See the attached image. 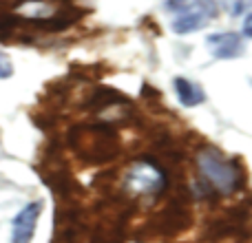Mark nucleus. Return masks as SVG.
Masks as SVG:
<instances>
[{
    "mask_svg": "<svg viewBox=\"0 0 252 243\" xmlns=\"http://www.w3.org/2000/svg\"><path fill=\"white\" fill-rule=\"evenodd\" d=\"M186 2H188V0H166V4H168L170 9H182Z\"/></svg>",
    "mask_w": 252,
    "mask_h": 243,
    "instance_id": "obj_10",
    "label": "nucleus"
},
{
    "mask_svg": "<svg viewBox=\"0 0 252 243\" xmlns=\"http://www.w3.org/2000/svg\"><path fill=\"white\" fill-rule=\"evenodd\" d=\"M215 16H217V2L215 0H188L179 9V16L175 18L173 29L179 35L192 33L197 29H204L208 22H213Z\"/></svg>",
    "mask_w": 252,
    "mask_h": 243,
    "instance_id": "obj_3",
    "label": "nucleus"
},
{
    "mask_svg": "<svg viewBox=\"0 0 252 243\" xmlns=\"http://www.w3.org/2000/svg\"><path fill=\"white\" fill-rule=\"evenodd\" d=\"M208 47L213 51L215 58H221V60H230V58H239L244 53L246 44H244V38L239 33H215L208 38Z\"/></svg>",
    "mask_w": 252,
    "mask_h": 243,
    "instance_id": "obj_5",
    "label": "nucleus"
},
{
    "mask_svg": "<svg viewBox=\"0 0 252 243\" xmlns=\"http://www.w3.org/2000/svg\"><path fill=\"white\" fill-rule=\"evenodd\" d=\"M13 75V64L4 51H0V80H7Z\"/></svg>",
    "mask_w": 252,
    "mask_h": 243,
    "instance_id": "obj_8",
    "label": "nucleus"
},
{
    "mask_svg": "<svg viewBox=\"0 0 252 243\" xmlns=\"http://www.w3.org/2000/svg\"><path fill=\"white\" fill-rule=\"evenodd\" d=\"M221 4L230 16H244V13L250 9L252 0H221Z\"/></svg>",
    "mask_w": 252,
    "mask_h": 243,
    "instance_id": "obj_7",
    "label": "nucleus"
},
{
    "mask_svg": "<svg viewBox=\"0 0 252 243\" xmlns=\"http://www.w3.org/2000/svg\"><path fill=\"white\" fill-rule=\"evenodd\" d=\"M244 33L248 35V38H252V13L246 18V22H244Z\"/></svg>",
    "mask_w": 252,
    "mask_h": 243,
    "instance_id": "obj_9",
    "label": "nucleus"
},
{
    "mask_svg": "<svg viewBox=\"0 0 252 243\" xmlns=\"http://www.w3.org/2000/svg\"><path fill=\"white\" fill-rule=\"evenodd\" d=\"M197 166L201 170V177L217 192L230 195L244 186V173L239 161L226 157L213 146H206L197 152Z\"/></svg>",
    "mask_w": 252,
    "mask_h": 243,
    "instance_id": "obj_2",
    "label": "nucleus"
},
{
    "mask_svg": "<svg viewBox=\"0 0 252 243\" xmlns=\"http://www.w3.org/2000/svg\"><path fill=\"white\" fill-rule=\"evenodd\" d=\"M166 190V173L153 159L130 161L122 175V192L133 201H155Z\"/></svg>",
    "mask_w": 252,
    "mask_h": 243,
    "instance_id": "obj_1",
    "label": "nucleus"
},
{
    "mask_svg": "<svg viewBox=\"0 0 252 243\" xmlns=\"http://www.w3.org/2000/svg\"><path fill=\"white\" fill-rule=\"evenodd\" d=\"M173 84H175V93H177L179 102H182L184 106H197V104H201V102L206 100V93L201 91L195 82H190V80L175 78Z\"/></svg>",
    "mask_w": 252,
    "mask_h": 243,
    "instance_id": "obj_6",
    "label": "nucleus"
},
{
    "mask_svg": "<svg viewBox=\"0 0 252 243\" xmlns=\"http://www.w3.org/2000/svg\"><path fill=\"white\" fill-rule=\"evenodd\" d=\"M42 213V204L33 201V204L25 206L20 213L13 217L11 223V243H31L35 235V223Z\"/></svg>",
    "mask_w": 252,
    "mask_h": 243,
    "instance_id": "obj_4",
    "label": "nucleus"
}]
</instances>
